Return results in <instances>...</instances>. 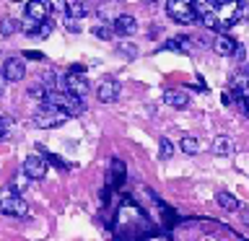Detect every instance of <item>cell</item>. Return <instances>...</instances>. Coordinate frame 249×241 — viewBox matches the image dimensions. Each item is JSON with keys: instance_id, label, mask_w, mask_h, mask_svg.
I'll list each match as a JSON object with an SVG mask.
<instances>
[{"instance_id": "1", "label": "cell", "mask_w": 249, "mask_h": 241, "mask_svg": "<svg viewBox=\"0 0 249 241\" xmlns=\"http://www.w3.org/2000/svg\"><path fill=\"white\" fill-rule=\"evenodd\" d=\"M44 104H52V106L62 109L68 117H81L86 112L83 99H78V96H73V93H68V91H50L47 99H44Z\"/></svg>"}, {"instance_id": "2", "label": "cell", "mask_w": 249, "mask_h": 241, "mask_svg": "<svg viewBox=\"0 0 249 241\" xmlns=\"http://www.w3.org/2000/svg\"><path fill=\"white\" fill-rule=\"evenodd\" d=\"M70 120V117L62 112V109H57V106H52V104H44L42 101V106L34 112V122L36 127H42V130H52V127H60V124H65Z\"/></svg>"}, {"instance_id": "3", "label": "cell", "mask_w": 249, "mask_h": 241, "mask_svg": "<svg viewBox=\"0 0 249 241\" xmlns=\"http://www.w3.org/2000/svg\"><path fill=\"white\" fill-rule=\"evenodd\" d=\"M166 13L177 23H195L197 21V8L192 0H166Z\"/></svg>"}, {"instance_id": "4", "label": "cell", "mask_w": 249, "mask_h": 241, "mask_svg": "<svg viewBox=\"0 0 249 241\" xmlns=\"http://www.w3.org/2000/svg\"><path fill=\"white\" fill-rule=\"evenodd\" d=\"M0 213L11 215V218H26L29 205L21 194H5V197H0Z\"/></svg>"}, {"instance_id": "5", "label": "cell", "mask_w": 249, "mask_h": 241, "mask_svg": "<svg viewBox=\"0 0 249 241\" xmlns=\"http://www.w3.org/2000/svg\"><path fill=\"white\" fill-rule=\"evenodd\" d=\"M62 86H65L62 91L73 93V96H78V99H83L86 93L91 91V86H89V81H86V75H83V73H73V70H68V75L62 78Z\"/></svg>"}, {"instance_id": "6", "label": "cell", "mask_w": 249, "mask_h": 241, "mask_svg": "<svg viewBox=\"0 0 249 241\" xmlns=\"http://www.w3.org/2000/svg\"><path fill=\"white\" fill-rule=\"evenodd\" d=\"M47 166L50 163H47L44 155H26V161H23V176L39 182V179L47 176Z\"/></svg>"}, {"instance_id": "7", "label": "cell", "mask_w": 249, "mask_h": 241, "mask_svg": "<svg viewBox=\"0 0 249 241\" xmlns=\"http://www.w3.org/2000/svg\"><path fill=\"white\" fill-rule=\"evenodd\" d=\"M23 75H26V62L21 57H8L3 62V78L5 81L18 83V81H23Z\"/></svg>"}, {"instance_id": "8", "label": "cell", "mask_w": 249, "mask_h": 241, "mask_svg": "<svg viewBox=\"0 0 249 241\" xmlns=\"http://www.w3.org/2000/svg\"><path fill=\"white\" fill-rule=\"evenodd\" d=\"M96 99L101 101V104H112V101L120 99V83L112 81V78H104V81L99 83L96 88Z\"/></svg>"}, {"instance_id": "9", "label": "cell", "mask_w": 249, "mask_h": 241, "mask_svg": "<svg viewBox=\"0 0 249 241\" xmlns=\"http://www.w3.org/2000/svg\"><path fill=\"white\" fill-rule=\"evenodd\" d=\"M124 176H127V169H124V161L122 158H112V163H109V179H107V187L109 189H120V187L124 184Z\"/></svg>"}, {"instance_id": "10", "label": "cell", "mask_w": 249, "mask_h": 241, "mask_svg": "<svg viewBox=\"0 0 249 241\" xmlns=\"http://www.w3.org/2000/svg\"><path fill=\"white\" fill-rule=\"evenodd\" d=\"M50 16V0H29L26 3V21L42 23Z\"/></svg>"}, {"instance_id": "11", "label": "cell", "mask_w": 249, "mask_h": 241, "mask_svg": "<svg viewBox=\"0 0 249 241\" xmlns=\"http://www.w3.org/2000/svg\"><path fill=\"white\" fill-rule=\"evenodd\" d=\"M112 29H114V34H120V36H130V34L138 31V21L132 18V16L122 13V16H117V18L112 21Z\"/></svg>"}, {"instance_id": "12", "label": "cell", "mask_w": 249, "mask_h": 241, "mask_svg": "<svg viewBox=\"0 0 249 241\" xmlns=\"http://www.w3.org/2000/svg\"><path fill=\"white\" fill-rule=\"evenodd\" d=\"M163 101H166L169 106H174V109H187L190 106V93L182 91V88H169L166 93H163Z\"/></svg>"}, {"instance_id": "13", "label": "cell", "mask_w": 249, "mask_h": 241, "mask_svg": "<svg viewBox=\"0 0 249 241\" xmlns=\"http://www.w3.org/2000/svg\"><path fill=\"white\" fill-rule=\"evenodd\" d=\"M213 50H215L218 54H223V57H231V54L236 52V42H233L229 34H215V39H213Z\"/></svg>"}, {"instance_id": "14", "label": "cell", "mask_w": 249, "mask_h": 241, "mask_svg": "<svg viewBox=\"0 0 249 241\" xmlns=\"http://www.w3.org/2000/svg\"><path fill=\"white\" fill-rule=\"evenodd\" d=\"M213 153L215 155H231L233 153V140L229 135H218L213 140Z\"/></svg>"}, {"instance_id": "15", "label": "cell", "mask_w": 249, "mask_h": 241, "mask_svg": "<svg viewBox=\"0 0 249 241\" xmlns=\"http://www.w3.org/2000/svg\"><path fill=\"white\" fill-rule=\"evenodd\" d=\"M215 200H218V205H221L223 210H229V213H236V210H241L239 200L233 197L231 192H218V194H215Z\"/></svg>"}, {"instance_id": "16", "label": "cell", "mask_w": 249, "mask_h": 241, "mask_svg": "<svg viewBox=\"0 0 249 241\" xmlns=\"http://www.w3.org/2000/svg\"><path fill=\"white\" fill-rule=\"evenodd\" d=\"M89 13V5H86V0H70L68 3V16L70 18H83V16Z\"/></svg>"}, {"instance_id": "17", "label": "cell", "mask_w": 249, "mask_h": 241, "mask_svg": "<svg viewBox=\"0 0 249 241\" xmlns=\"http://www.w3.org/2000/svg\"><path fill=\"white\" fill-rule=\"evenodd\" d=\"M16 31H21V21L18 18H11V16H8V18L0 21V34L3 36H13Z\"/></svg>"}, {"instance_id": "18", "label": "cell", "mask_w": 249, "mask_h": 241, "mask_svg": "<svg viewBox=\"0 0 249 241\" xmlns=\"http://www.w3.org/2000/svg\"><path fill=\"white\" fill-rule=\"evenodd\" d=\"M187 44H190V39H184V36H179V39H169V42L166 44H163V50H177V52H182V54H187V52H190V47H187Z\"/></svg>"}, {"instance_id": "19", "label": "cell", "mask_w": 249, "mask_h": 241, "mask_svg": "<svg viewBox=\"0 0 249 241\" xmlns=\"http://www.w3.org/2000/svg\"><path fill=\"white\" fill-rule=\"evenodd\" d=\"M39 151H42V155H44V158H47V163H52V166H57L60 171H68V169H70L68 163H65V161L60 158V155H54V153H50V151H44L42 145H39Z\"/></svg>"}, {"instance_id": "20", "label": "cell", "mask_w": 249, "mask_h": 241, "mask_svg": "<svg viewBox=\"0 0 249 241\" xmlns=\"http://www.w3.org/2000/svg\"><path fill=\"white\" fill-rule=\"evenodd\" d=\"M52 29H54V23L47 18V21H42V23H36V29H34V34L31 36H36V39H47L52 34Z\"/></svg>"}, {"instance_id": "21", "label": "cell", "mask_w": 249, "mask_h": 241, "mask_svg": "<svg viewBox=\"0 0 249 241\" xmlns=\"http://www.w3.org/2000/svg\"><path fill=\"white\" fill-rule=\"evenodd\" d=\"M159 155H161L163 161L174 155V143H171L169 138H161V140H159Z\"/></svg>"}, {"instance_id": "22", "label": "cell", "mask_w": 249, "mask_h": 241, "mask_svg": "<svg viewBox=\"0 0 249 241\" xmlns=\"http://www.w3.org/2000/svg\"><path fill=\"white\" fill-rule=\"evenodd\" d=\"M179 148H182V151L187 153V155H195L200 151V143L195 138H182V143H179Z\"/></svg>"}, {"instance_id": "23", "label": "cell", "mask_w": 249, "mask_h": 241, "mask_svg": "<svg viewBox=\"0 0 249 241\" xmlns=\"http://www.w3.org/2000/svg\"><path fill=\"white\" fill-rule=\"evenodd\" d=\"M93 34H96L99 39H107L109 42V39H114V29H112V23H109V26L107 23H99V26L93 29Z\"/></svg>"}, {"instance_id": "24", "label": "cell", "mask_w": 249, "mask_h": 241, "mask_svg": "<svg viewBox=\"0 0 249 241\" xmlns=\"http://www.w3.org/2000/svg\"><path fill=\"white\" fill-rule=\"evenodd\" d=\"M47 93H50V91H47L42 83L29 86V96H31V99H36V101H44V99H47Z\"/></svg>"}, {"instance_id": "25", "label": "cell", "mask_w": 249, "mask_h": 241, "mask_svg": "<svg viewBox=\"0 0 249 241\" xmlns=\"http://www.w3.org/2000/svg\"><path fill=\"white\" fill-rule=\"evenodd\" d=\"M52 13H68V0H50Z\"/></svg>"}, {"instance_id": "26", "label": "cell", "mask_w": 249, "mask_h": 241, "mask_svg": "<svg viewBox=\"0 0 249 241\" xmlns=\"http://www.w3.org/2000/svg\"><path fill=\"white\" fill-rule=\"evenodd\" d=\"M236 104H239V109H241V112H244V117H249V93H247L244 99H239Z\"/></svg>"}, {"instance_id": "27", "label": "cell", "mask_w": 249, "mask_h": 241, "mask_svg": "<svg viewBox=\"0 0 249 241\" xmlns=\"http://www.w3.org/2000/svg\"><path fill=\"white\" fill-rule=\"evenodd\" d=\"M23 57H26V60H44V54H42V52L29 50V52H23Z\"/></svg>"}, {"instance_id": "28", "label": "cell", "mask_w": 249, "mask_h": 241, "mask_svg": "<svg viewBox=\"0 0 249 241\" xmlns=\"http://www.w3.org/2000/svg\"><path fill=\"white\" fill-rule=\"evenodd\" d=\"M65 29H68V31H81V26H78L75 18H68V21H65Z\"/></svg>"}, {"instance_id": "29", "label": "cell", "mask_w": 249, "mask_h": 241, "mask_svg": "<svg viewBox=\"0 0 249 241\" xmlns=\"http://www.w3.org/2000/svg\"><path fill=\"white\" fill-rule=\"evenodd\" d=\"M233 57H236V60H244V57H247V50H244L241 44H236V52H233Z\"/></svg>"}, {"instance_id": "30", "label": "cell", "mask_w": 249, "mask_h": 241, "mask_svg": "<svg viewBox=\"0 0 249 241\" xmlns=\"http://www.w3.org/2000/svg\"><path fill=\"white\" fill-rule=\"evenodd\" d=\"M70 70L73 73H86V65H70Z\"/></svg>"}, {"instance_id": "31", "label": "cell", "mask_w": 249, "mask_h": 241, "mask_svg": "<svg viewBox=\"0 0 249 241\" xmlns=\"http://www.w3.org/2000/svg\"><path fill=\"white\" fill-rule=\"evenodd\" d=\"M5 124H8V120H5L3 114H0V132H5Z\"/></svg>"}, {"instance_id": "32", "label": "cell", "mask_w": 249, "mask_h": 241, "mask_svg": "<svg viewBox=\"0 0 249 241\" xmlns=\"http://www.w3.org/2000/svg\"><path fill=\"white\" fill-rule=\"evenodd\" d=\"M3 91H5V78H3V73H0V96H3Z\"/></svg>"}, {"instance_id": "33", "label": "cell", "mask_w": 249, "mask_h": 241, "mask_svg": "<svg viewBox=\"0 0 249 241\" xmlns=\"http://www.w3.org/2000/svg\"><path fill=\"white\" fill-rule=\"evenodd\" d=\"M244 213V221H247V225H249V210H241Z\"/></svg>"}, {"instance_id": "34", "label": "cell", "mask_w": 249, "mask_h": 241, "mask_svg": "<svg viewBox=\"0 0 249 241\" xmlns=\"http://www.w3.org/2000/svg\"><path fill=\"white\" fill-rule=\"evenodd\" d=\"M3 135H5V132H0V140H3Z\"/></svg>"}, {"instance_id": "35", "label": "cell", "mask_w": 249, "mask_h": 241, "mask_svg": "<svg viewBox=\"0 0 249 241\" xmlns=\"http://www.w3.org/2000/svg\"><path fill=\"white\" fill-rule=\"evenodd\" d=\"M13 3H23V0H13Z\"/></svg>"}, {"instance_id": "36", "label": "cell", "mask_w": 249, "mask_h": 241, "mask_svg": "<svg viewBox=\"0 0 249 241\" xmlns=\"http://www.w3.org/2000/svg\"><path fill=\"white\" fill-rule=\"evenodd\" d=\"M247 73H249V68H247Z\"/></svg>"}]
</instances>
